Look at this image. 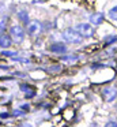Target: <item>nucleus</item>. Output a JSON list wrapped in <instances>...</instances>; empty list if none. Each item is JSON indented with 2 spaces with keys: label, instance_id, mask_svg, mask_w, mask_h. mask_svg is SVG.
I'll return each instance as SVG.
<instances>
[{
  "label": "nucleus",
  "instance_id": "nucleus-12",
  "mask_svg": "<svg viewBox=\"0 0 117 127\" xmlns=\"http://www.w3.org/2000/svg\"><path fill=\"white\" fill-rule=\"evenodd\" d=\"M105 21V15L102 12H93L91 15L89 17V23H91L93 26H99L101 23H103Z\"/></svg>",
  "mask_w": 117,
  "mask_h": 127
},
{
  "label": "nucleus",
  "instance_id": "nucleus-18",
  "mask_svg": "<svg viewBox=\"0 0 117 127\" xmlns=\"http://www.w3.org/2000/svg\"><path fill=\"white\" fill-rule=\"evenodd\" d=\"M63 70V66L61 64H50L48 68V71L50 72V74H56V72H60Z\"/></svg>",
  "mask_w": 117,
  "mask_h": 127
},
{
  "label": "nucleus",
  "instance_id": "nucleus-23",
  "mask_svg": "<svg viewBox=\"0 0 117 127\" xmlns=\"http://www.w3.org/2000/svg\"><path fill=\"white\" fill-rule=\"evenodd\" d=\"M116 40H117L116 36H108V37H105L103 42H105V45H110V44H113V42H116Z\"/></svg>",
  "mask_w": 117,
  "mask_h": 127
},
{
  "label": "nucleus",
  "instance_id": "nucleus-6",
  "mask_svg": "<svg viewBox=\"0 0 117 127\" xmlns=\"http://www.w3.org/2000/svg\"><path fill=\"white\" fill-rule=\"evenodd\" d=\"M73 28L78 30V33L80 34L83 38H91L95 34V28L89 22H78Z\"/></svg>",
  "mask_w": 117,
  "mask_h": 127
},
{
  "label": "nucleus",
  "instance_id": "nucleus-2",
  "mask_svg": "<svg viewBox=\"0 0 117 127\" xmlns=\"http://www.w3.org/2000/svg\"><path fill=\"white\" fill-rule=\"evenodd\" d=\"M8 12L12 15V18L16 22H19L23 26H26L31 21V11L26 6H18V4L12 3V4H10V11Z\"/></svg>",
  "mask_w": 117,
  "mask_h": 127
},
{
  "label": "nucleus",
  "instance_id": "nucleus-24",
  "mask_svg": "<svg viewBox=\"0 0 117 127\" xmlns=\"http://www.w3.org/2000/svg\"><path fill=\"white\" fill-rule=\"evenodd\" d=\"M105 127H117V123L116 122H108Z\"/></svg>",
  "mask_w": 117,
  "mask_h": 127
},
{
  "label": "nucleus",
  "instance_id": "nucleus-21",
  "mask_svg": "<svg viewBox=\"0 0 117 127\" xmlns=\"http://www.w3.org/2000/svg\"><path fill=\"white\" fill-rule=\"evenodd\" d=\"M11 119V111H1L0 112V120H8Z\"/></svg>",
  "mask_w": 117,
  "mask_h": 127
},
{
  "label": "nucleus",
  "instance_id": "nucleus-9",
  "mask_svg": "<svg viewBox=\"0 0 117 127\" xmlns=\"http://www.w3.org/2000/svg\"><path fill=\"white\" fill-rule=\"evenodd\" d=\"M10 48H14V41L8 32L0 34V49H10Z\"/></svg>",
  "mask_w": 117,
  "mask_h": 127
},
{
  "label": "nucleus",
  "instance_id": "nucleus-8",
  "mask_svg": "<svg viewBox=\"0 0 117 127\" xmlns=\"http://www.w3.org/2000/svg\"><path fill=\"white\" fill-rule=\"evenodd\" d=\"M102 96L105 98V101H108V102L114 101L117 97V88L116 86H108V88H105L102 90Z\"/></svg>",
  "mask_w": 117,
  "mask_h": 127
},
{
  "label": "nucleus",
  "instance_id": "nucleus-5",
  "mask_svg": "<svg viewBox=\"0 0 117 127\" xmlns=\"http://www.w3.org/2000/svg\"><path fill=\"white\" fill-rule=\"evenodd\" d=\"M46 51H48L50 55L61 56V55H64V53L70 52V45L65 44L61 40H59V41H50L46 45Z\"/></svg>",
  "mask_w": 117,
  "mask_h": 127
},
{
  "label": "nucleus",
  "instance_id": "nucleus-7",
  "mask_svg": "<svg viewBox=\"0 0 117 127\" xmlns=\"http://www.w3.org/2000/svg\"><path fill=\"white\" fill-rule=\"evenodd\" d=\"M59 60L61 64H65V66H72V64H75L76 62L79 60V56L76 55V53H64V55L59 56Z\"/></svg>",
  "mask_w": 117,
  "mask_h": 127
},
{
  "label": "nucleus",
  "instance_id": "nucleus-10",
  "mask_svg": "<svg viewBox=\"0 0 117 127\" xmlns=\"http://www.w3.org/2000/svg\"><path fill=\"white\" fill-rule=\"evenodd\" d=\"M19 53H21V49L16 47L10 48V49H0V59H3V60H10L11 58L19 55Z\"/></svg>",
  "mask_w": 117,
  "mask_h": 127
},
{
  "label": "nucleus",
  "instance_id": "nucleus-11",
  "mask_svg": "<svg viewBox=\"0 0 117 127\" xmlns=\"http://www.w3.org/2000/svg\"><path fill=\"white\" fill-rule=\"evenodd\" d=\"M11 21H12V15H11L10 12L0 17V34L8 32V26H10Z\"/></svg>",
  "mask_w": 117,
  "mask_h": 127
},
{
  "label": "nucleus",
  "instance_id": "nucleus-17",
  "mask_svg": "<svg viewBox=\"0 0 117 127\" xmlns=\"http://www.w3.org/2000/svg\"><path fill=\"white\" fill-rule=\"evenodd\" d=\"M8 11H10V4L7 3V0H0V17L8 14Z\"/></svg>",
  "mask_w": 117,
  "mask_h": 127
},
{
  "label": "nucleus",
  "instance_id": "nucleus-14",
  "mask_svg": "<svg viewBox=\"0 0 117 127\" xmlns=\"http://www.w3.org/2000/svg\"><path fill=\"white\" fill-rule=\"evenodd\" d=\"M14 70V64H11L8 60H3V59H0V71L3 72H10Z\"/></svg>",
  "mask_w": 117,
  "mask_h": 127
},
{
  "label": "nucleus",
  "instance_id": "nucleus-3",
  "mask_svg": "<svg viewBox=\"0 0 117 127\" xmlns=\"http://www.w3.org/2000/svg\"><path fill=\"white\" fill-rule=\"evenodd\" d=\"M26 29V36L30 40L41 38L45 34V28H44V21L38 19V18H31L29 23L24 26Z\"/></svg>",
  "mask_w": 117,
  "mask_h": 127
},
{
  "label": "nucleus",
  "instance_id": "nucleus-25",
  "mask_svg": "<svg viewBox=\"0 0 117 127\" xmlns=\"http://www.w3.org/2000/svg\"><path fill=\"white\" fill-rule=\"evenodd\" d=\"M116 108H117V105H116Z\"/></svg>",
  "mask_w": 117,
  "mask_h": 127
},
{
  "label": "nucleus",
  "instance_id": "nucleus-19",
  "mask_svg": "<svg viewBox=\"0 0 117 127\" xmlns=\"http://www.w3.org/2000/svg\"><path fill=\"white\" fill-rule=\"evenodd\" d=\"M35 97H37V89H33V90H30V92H27V93L23 94V98L27 100V101L35 98Z\"/></svg>",
  "mask_w": 117,
  "mask_h": 127
},
{
  "label": "nucleus",
  "instance_id": "nucleus-13",
  "mask_svg": "<svg viewBox=\"0 0 117 127\" xmlns=\"http://www.w3.org/2000/svg\"><path fill=\"white\" fill-rule=\"evenodd\" d=\"M33 89H35V86L33 85V83H29L27 81H22V82L18 83V90L21 92V93H27V92L33 90Z\"/></svg>",
  "mask_w": 117,
  "mask_h": 127
},
{
  "label": "nucleus",
  "instance_id": "nucleus-1",
  "mask_svg": "<svg viewBox=\"0 0 117 127\" xmlns=\"http://www.w3.org/2000/svg\"><path fill=\"white\" fill-rule=\"evenodd\" d=\"M8 34L11 36L14 41V47L16 48H22L23 44L26 42L27 36H26V29H24L23 25H21L19 22H16L15 19L12 18L10 26H8Z\"/></svg>",
  "mask_w": 117,
  "mask_h": 127
},
{
  "label": "nucleus",
  "instance_id": "nucleus-22",
  "mask_svg": "<svg viewBox=\"0 0 117 127\" xmlns=\"http://www.w3.org/2000/svg\"><path fill=\"white\" fill-rule=\"evenodd\" d=\"M109 18H110L112 21H117V6L113 7V8H110V11H109Z\"/></svg>",
  "mask_w": 117,
  "mask_h": 127
},
{
  "label": "nucleus",
  "instance_id": "nucleus-4",
  "mask_svg": "<svg viewBox=\"0 0 117 127\" xmlns=\"http://www.w3.org/2000/svg\"><path fill=\"white\" fill-rule=\"evenodd\" d=\"M60 40L64 41L65 44H68V45H80V44H83L84 38L78 33V30H76L75 28L70 26V28H65L64 30H61V33H60Z\"/></svg>",
  "mask_w": 117,
  "mask_h": 127
},
{
  "label": "nucleus",
  "instance_id": "nucleus-15",
  "mask_svg": "<svg viewBox=\"0 0 117 127\" xmlns=\"http://www.w3.org/2000/svg\"><path fill=\"white\" fill-rule=\"evenodd\" d=\"M27 113L24 112V111H22L21 108H14V109H11V118L12 119H21V118H24Z\"/></svg>",
  "mask_w": 117,
  "mask_h": 127
},
{
  "label": "nucleus",
  "instance_id": "nucleus-16",
  "mask_svg": "<svg viewBox=\"0 0 117 127\" xmlns=\"http://www.w3.org/2000/svg\"><path fill=\"white\" fill-rule=\"evenodd\" d=\"M11 74H12L16 79H26V78H29V72L21 71V70H12V71H11Z\"/></svg>",
  "mask_w": 117,
  "mask_h": 127
},
{
  "label": "nucleus",
  "instance_id": "nucleus-20",
  "mask_svg": "<svg viewBox=\"0 0 117 127\" xmlns=\"http://www.w3.org/2000/svg\"><path fill=\"white\" fill-rule=\"evenodd\" d=\"M18 108H21V109H22V111H24L26 113H29L30 111H31V105H30V102H29V101L19 104V105H18Z\"/></svg>",
  "mask_w": 117,
  "mask_h": 127
}]
</instances>
